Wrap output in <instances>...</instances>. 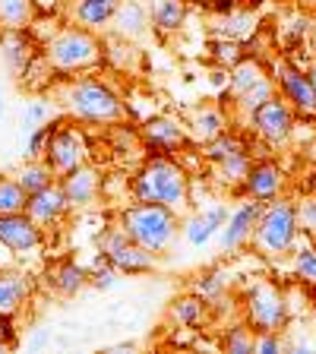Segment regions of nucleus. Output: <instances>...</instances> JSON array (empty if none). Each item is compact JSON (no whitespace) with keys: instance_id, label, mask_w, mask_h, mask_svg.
<instances>
[{"instance_id":"obj_24","label":"nucleus","mask_w":316,"mask_h":354,"mask_svg":"<svg viewBox=\"0 0 316 354\" xmlns=\"http://www.w3.org/2000/svg\"><path fill=\"white\" fill-rule=\"evenodd\" d=\"M168 317L184 329H196L203 326V319L209 317V301H203L199 295H187V297H174L168 307Z\"/></svg>"},{"instance_id":"obj_29","label":"nucleus","mask_w":316,"mask_h":354,"mask_svg":"<svg viewBox=\"0 0 316 354\" xmlns=\"http://www.w3.org/2000/svg\"><path fill=\"white\" fill-rule=\"evenodd\" d=\"M7 212H26V190L19 187L16 174H0V215Z\"/></svg>"},{"instance_id":"obj_6","label":"nucleus","mask_w":316,"mask_h":354,"mask_svg":"<svg viewBox=\"0 0 316 354\" xmlns=\"http://www.w3.org/2000/svg\"><path fill=\"white\" fill-rule=\"evenodd\" d=\"M98 253H104L120 275H146V272H155V266H158V257L142 250L136 241H130V237L120 231V225H111V228L102 231V237H98Z\"/></svg>"},{"instance_id":"obj_30","label":"nucleus","mask_w":316,"mask_h":354,"mask_svg":"<svg viewBox=\"0 0 316 354\" xmlns=\"http://www.w3.org/2000/svg\"><path fill=\"white\" fill-rule=\"evenodd\" d=\"M203 146H206V158L212 165H219V162H225V158H231V155H237V152H243V142L237 140L234 133H219V136H215V140H209V142H203Z\"/></svg>"},{"instance_id":"obj_3","label":"nucleus","mask_w":316,"mask_h":354,"mask_svg":"<svg viewBox=\"0 0 316 354\" xmlns=\"http://www.w3.org/2000/svg\"><path fill=\"white\" fill-rule=\"evenodd\" d=\"M41 60L48 64V70H54L57 76L92 73L104 60V44H102V38H98V32H89V29H82V26L70 22V26H60V29L41 44Z\"/></svg>"},{"instance_id":"obj_17","label":"nucleus","mask_w":316,"mask_h":354,"mask_svg":"<svg viewBox=\"0 0 316 354\" xmlns=\"http://www.w3.org/2000/svg\"><path fill=\"white\" fill-rule=\"evenodd\" d=\"M111 29H114V35L120 41H140L152 29V13H149V7L140 3V0H120L118 13L111 19Z\"/></svg>"},{"instance_id":"obj_42","label":"nucleus","mask_w":316,"mask_h":354,"mask_svg":"<svg viewBox=\"0 0 316 354\" xmlns=\"http://www.w3.org/2000/svg\"><path fill=\"white\" fill-rule=\"evenodd\" d=\"M307 80H310V86H313V92H316V66H313V70H310V73H307Z\"/></svg>"},{"instance_id":"obj_9","label":"nucleus","mask_w":316,"mask_h":354,"mask_svg":"<svg viewBox=\"0 0 316 354\" xmlns=\"http://www.w3.org/2000/svg\"><path fill=\"white\" fill-rule=\"evenodd\" d=\"M140 140L149 155H177L190 142V130L171 114H155L140 127Z\"/></svg>"},{"instance_id":"obj_40","label":"nucleus","mask_w":316,"mask_h":354,"mask_svg":"<svg viewBox=\"0 0 316 354\" xmlns=\"http://www.w3.org/2000/svg\"><path fill=\"white\" fill-rule=\"evenodd\" d=\"M295 269L307 285H316V250H301L295 259Z\"/></svg>"},{"instance_id":"obj_27","label":"nucleus","mask_w":316,"mask_h":354,"mask_svg":"<svg viewBox=\"0 0 316 354\" xmlns=\"http://www.w3.org/2000/svg\"><path fill=\"white\" fill-rule=\"evenodd\" d=\"M263 76H266V70H263V64H259V60L241 57L234 66H231V76H228V92H231V98L243 95V92L257 86Z\"/></svg>"},{"instance_id":"obj_4","label":"nucleus","mask_w":316,"mask_h":354,"mask_svg":"<svg viewBox=\"0 0 316 354\" xmlns=\"http://www.w3.org/2000/svg\"><path fill=\"white\" fill-rule=\"evenodd\" d=\"M118 225L130 241H136L142 250L155 253V257H168L180 234L177 212H171L168 206H158V203H136V199L120 209Z\"/></svg>"},{"instance_id":"obj_37","label":"nucleus","mask_w":316,"mask_h":354,"mask_svg":"<svg viewBox=\"0 0 316 354\" xmlns=\"http://www.w3.org/2000/svg\"><path fill=\"white\" fill-rule=\"evenodd\" d=\"M221 291H225V281H221V275L215 272V269H209V272H199L196 281H193V295H199L203 301H215Z\"/></svg>"},{"instance_id":"obj_18","label":"nucleus","mask_w":316,"mask_h":354,"mask_svg":"<svg viewBox=\"0 0 316 354\" xmlns=\"http://www.w3.org/2000/svg\"><path fill=\"white\" fill-rule=\"evenodd\" d=\"M35 279L22 269H0V313H19L32 301Z\"/></svg>"},{"instance_id":"obj_36","label":"nucleus","mask_w":316,"mask_h":354,"mask_svg":"<svg viewBox=\"0 0 316 354\" xmlns=\"http://www.w3.org/2000/svg\"><path fill=\"white\" fill-rule=\"evenodd\" d=\"M253 332L250 329H243V326H234V329L225 332V339H221V348L228 354H247L253 351Z\"/></svg>"},{"instance_id":"obj_21","label":"nucleus","mask_w":316,"mask_h":354,"mask_svg":"<svg viewBox=\"0 0 316 354\" xmlns=\"http://www.w3.org/2000/svg\"><path fill=\"white\" fill-rule=\"evenodd\" d=\"M120 0H76L70 7V22L82 26L89 32H104L111 29V19L118 13Z\"/></svg>"},{"instance_id":"obj_25","label":"nucleus","mask_w":316,"mask_h":354,"mask_svg":"<svg viewBox=\"0 0 316 354\" xmlns=\"http://www.w3.org/2000/svg\"><path fill=\"white\" fill-rule=\"evenodd\" d=\"M35 16V0H0V29H32Z\"/></svg>"},{"instance_id":"obj_43","label":"nucleus","mask_w":316,"mask_h":354,"mask_svg":"<svg viewBox=\"0 0 316 354\" xmlns=\"http://www.w3.org/2000/svg\"><path fill=\"white\" fill-rule=\"evenodd\" d=\"M0 118H3V88H0Z\"/></svg>"},{"instance_id":"obj_20","label":"nucleus","mask_w":316,"mask_h":354,"mask_svg":"<svg viewBox=\"0 0 316 354\" xmlns=\"http://www.w3.org/2000/svg\"><path fill=\"white\" fill-rule=\"evenodd\" d=\"M281 180H285V174H281L279 165L275 162H259V165H250L247 177H243V190H247L250 199L269 203V199L279 196Z\"/></svg>"},{"instance_id":"obj_7","label":"nucleus","mask_w":316,"mask_h":354,"mask_svg":"<svg viewBox=\"0 0 316 354\" xmlns=\"http://www.w3.org/2000/svg\"><path fill=\"white\" fill-rule=\"evenodd\" d=\"M89 140L86 133L76 124H66V120H54V130L48 136V146H44V162L51 165V171L57 177H64L66 171L80 168L89 162Z\"/></svg>"},{"instance_id":"obj_14","label":"nucleus","mask_w":316,"mask_h":354,"mask_svg":"<svg viewBox=\"0 0 316 354\" xmlns=\"http://www.w3.org/2000/svg\"><path fill=\"white\" fill-rule=\"evenodd\" d=\"M66 212H70V206H66L64 190H60L57 180L41 187L38 193L26 196V215L35 221L38 228H54V225H60V221L66 218Z\"/></svg>"},{"instance_id":"obj_33","label":"nucleus","mask_w":316,"mask_h":354,"mask_svg":"<svg viewBox=\"0 0 316 354\" xmlns=\"http://www.w3.org/2000/svg\"><path fill=\"white\" fill-rule=\"evenodd\" d=\"M272 95H275V80H272V76H263V80H259L257 86H253V88H247L243 95H237L234 102L241 104V108L247 111V114H250V111H257L259 104H263V102H269V98H272Z\"/></svg>"},{"instance_id":"obj_41","label":"nucleus","mask_w":316,"mask_h":354,"mask_svg":"<svg viewBox=\"0 0 316 354\" xmlns=\"http://www.w3.org/2000/svg\"><path fill=\"white\" fill-rule=\"evenodd\" d=\"M297 225H304V231L316 234V199H307V203L297 209Z\"/></svg>"},{"instance_id":"obj_13","label":"nucleus","mask_w":316,"mask_h":354,"mask_svg":"<svg viewBox=\"0 0 316 354\" xmlns=\"http://www.w3.org/2000/svg\"><path fill=\"white\" fill-rule=\"evenodd\" d=\"M0 57H3V66L10 70V76L22 80V76H29L32 64L41 54H38L29 29H0Z\"/></svg>"},{"instance_id":"obj_28","label":"nucleus","mask_w":316,"mask_h":354,"mask_svg":"<svg viewBox=\"0 0 316 354\" xmlns=\"http://www.w3.org/2000/svg\"><path fill=\"white\" fill-rule=\"evenodd\" d=\"M225 130H228V120H225V114H221L219 108H199L190 118V136L199 142L215 140V136Z\"/></svg>"},{"instance_id":"obj_38","label":"nucleus","mask_w":316,"mask_h":354,"mask_svg":"<svg viewBox=\"0 0 316 354\" xmlns=\"http://www.w3.org/2000/svg\"><path fill=\"white\" fill-rule=\"evenodd\" d=\"M51 130H54V120L51 124H41V127H35L32 133H26V158H44V146H48V136H51Z\"/></svg>"},{"instance_id":"obj_23","label":"nucleus","mask_w":316,"mask_h":354,"mask_svg":"<svg viewBox=\"0 0 316 354\" xmlns=\"http://www.w3.org/2000/svg\"><path fill=\"white\" fill-rule=\"evenodd\" d=\"M152 13V29L162 32V35H174V32L184 29L187 16H190V3L187 0H155Z\"/></svg>"},{"instance_id":"obj_11","label":"nucleus","mask_w":316,"mask_h":354,"mask_svg":"<svg viewBox=\"0 0 316 354\" xmlns=\"http://www.w3.org/2000/svg\"><path fill=\"white\" fill-rule=\"evenodd\" d=\"M60 190H64V199L70 212H82V209L95 206L98 203V193H102V174L92 162L80 165V168L66 171L64 177H57Z\"/></svg>"},{"instance_id":"obj_26","label":"nucleus","mask_w":316,"mask_h":354,"mask_svg":"<svg viewBox=\"0 0 316 354\" xmlns=\"http://www.w3.org/2000/svg\"><path fill=\"white\" fill-rule=\"evenodd\" d=\"M16 180H19V187L26 190V196H29V193H38L41 187L54 184L57 174H54L51 165L44 162V158H26V165L16 171Z\"/></svg>"},{"instance_id":"obj_1","label":"nucleus","mask_w":316,"mask_h":354,"mask_svg":"<svg viewBox=\"0 0 316 354\" xmlns=\"http://www.w3.org/2000/svg\"><path fill=\"white\" fill-rule=\"evenodd\" d=\"M57 104L64 108V114L76 124H98L111 127L120 124L127 118V104L124 98L114 92L104 80L95 76H66L57 86Z\"/></svg>"},{"instance_id":"obj_34","label":"nucleus","mask_w":316,"mask_h":354,"mask_svg":"<svg viewBox=\"0 0 316 354\" xmlns=\"http://www.w3.org/2000/svg\"><path fill=\"white\" fill-rule=\"evenodd\" d=\"M209 57L221 66H234L243 57V51L234 38H215V41H209Z\"/></svg>"},{"instance_id":"obj_5","label":"nucleus","mask_w":316,"mask_h":354,"mask_svg":"<svg viewBox=\"0 0 316 354\" xmlns=\"http://www.w3.org/2000/svg\"><path fill=\"white\" fill-rule=\"evenodd\" d=\"M297 228H301L297 225V209L288 199H269V203H263V212L253 225L250 241L266 257H281V253L295 247Z\"/></svg>"},{"instance_id":"obj_39","label":"nucleus","mask_w":316,"mask_h":354,"mask_svg":"<svg viewBox=\"0 0 316 354\" xmlns=\"http://www.w3.org/2000/svg\"><path fill=\"white\" fill-rule=\"evenodd\" d=\"M19 342V329H16L13 313H0V351H10Z\"/></svg>"},{"instance_id":"obj_8","label":"nucleus","mask_w":316,"mask_h":354,"mask_svg":"<svg viewBox=\"0 0 316 354\" xmlns=\"http://www.w3.org/2000/svg\"><path fill=\"white\" fill-rule=\"evenodd\" d=\"M288 319V304L275 285L259 281L247 295V323L253 332H279Z\"/></svg>"},{"instance_id":"obj_16","label":"nucleus","mask_w":316,"mask_h":354,"mask_svg":"<svg viewBox=\"0 0 316 354\" xmlns=\"http://www.w3.org/2000/svg\"><path fill=\"white\" fill-rule=\"evenodd\" d=\"M228 212H231V209L225 206V203L209 206V209H203V212H193L187 221H180V234H184V241L190 243V247H196V250H199V247H206V243L212 241L221 228H225Z\"/></svg>"},{"instance_id":"obj_2","label":"nucleus","mask_w":316,"mask_h":354,"mask_svg":"<svg viewBox=\"0 0 316 354\" xmlns=\"http://www.w3.org/2000/svg\"><path fill=\"white\" fill-rule=\"evenodd\" d=\"M136 203H158L184 215L190 209V174L174 155H149L130 180Z\"/></svg>"},{"instance_id":"obj_15","label":"nucleus","mask_w":316,"mask_h":354,"mask_svg":"<svg viewBox=\"0 0 316 354\" xmlns=\"http://www.w3.org/2000/svg\"><path fill=\"white\" fill-rule=\"evenodd\" d=\"M259 212H263V203H259V199H247V203H241L234 212H228L225 228L219 231V234H221V250H225V253L241 250L243 243L250 241L253 225H257Z\"/></svg>"},{"instance_id":"obj_22","label":"nucleus","mask_w":316,"mask_h":354,"mask_svg":"<svg viewBox=\"0 0 316 354\" xmlns=\"http://www.w3.org/2000/svg\"><path fill=\"white\" fill-rule=\"evenodd\" d=\"M48 281L60 297H76L89 288V269L80 266L76 259H57L48 269Z\"/></svg>"},{"instance_id":"obj_32","label":"nucleus","mask_w":316,"mask_h":354,"mask_svg":"<svg viewBox=\"0 0 316 354\" xmlns=\"http://www.w3.org/2000/svg\"><path fill=\"white\" fill-rule=\"evenodd\" d=\"M118 269L111 266V259L104 253H98L92 269H89V288H98V291H111V288L118 285Z\"/></svg>"},{"instance_id":"obj_12","label":"nucleus","mask_w":316,"mask_h":354,"mask_svg":"<svg viewBox=\"0 0 316 354\" xmlns=\"http://www.w3.org/2000/svg\"><path fill=\"white\" fill-rule=\"evenodd\" d=\"M253 130L269 142H285L295 130V111L288 104V98L272 95L269 102H263L257 111H250Z\"/></svg>"},{"instance_id":"obj_31","label":"nucleus","mask_w":316,"mask_h":354,"mask_svg":"<svg viewBox=\"0 0 316 354\" xmlns=\"http://www.w3.org/2000/svg\"><path fill=\"white\" fill-rule=\"evenodd\" d=\"M219 168V180L221 184H243V177H247V171H250V155H247V149L237 155H231V158H225V162L215 165Z\"/></svg>"},{"instance_id":"obj_35","label":"nucleus","mask_w":316,"mask_h":354,"mask_svg":"<svg viewBox=\"0 0 316 354\" xmlns=\"http://www.w3.org/2000/svg\"><path fill=\"white\" fill-rule=\"evenodd\" d=\"M41 124H51V104L44 102V98H32L26 104V111H22V133H32Z\"/></svg>"},{"instance_id":"obj_19","label":"nucleus","mask_w":316,"mask_h":354,"mask_svg":"<svg viewBox=\"0 0 316 354\" xmlns=\"http://www.w3.org/2000/svg\"><path fill=\"white\" fill-rule=\"evenodd\" d=\"M275 80H279L281 98H288L297 111H316V92H313V86H310L307 73H301V70L291 64H279Z\"/></svg>"},{"instance_id":"obj_44","label":"nucleus","mask_w":316,"mask_h":354,"mask_svg":"<svg viewBox=\"0 0 316 354\" xmlns=\"http://www.w3.org/2000/svg\"><path fill=\"white\" fill-rule=\"evenodd\" d=\"M187 3H190V7H196V3H209V0H187Z\"/></svg>"},{"instance_id":"obj_10","label":"nucleus","mask_w":316,"mask_h":354,"mask_svg":"<svg viewBox=\"0 0 316 354\" xmlns=\"http://www.w3.org/2000/svg\"><path fill=\"white\" fill-rule=\"evenodd\" d=\"M0 247L16 253V257L35 253L44 247V228H38L26 212L0 215Z\"/></svg>"}]
</instances>
